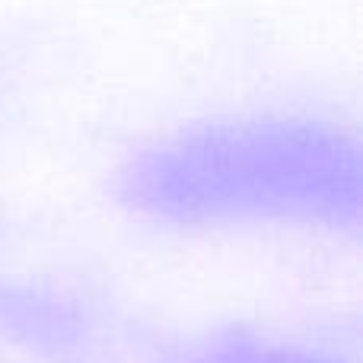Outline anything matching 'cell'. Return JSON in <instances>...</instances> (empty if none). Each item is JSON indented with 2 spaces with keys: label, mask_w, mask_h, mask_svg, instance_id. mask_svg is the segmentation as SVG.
Wrapping results in <instances>:
<instances>
[{
  "label": "cell",
  "mask_w": 363,
  "mask_h": 363,
  "mask_svg": "<svg viewBox=\"0 0 363 363\" xmlns=\"http://www.w3.org/2000/svg\"><path fill=\"white\" fill-rule=\"evenodd\" d=\"M258 363H315L309 357H300V354H271V357L258 360Z\"/></svg>",
  "instance_id": "1"
}]
</instances>
